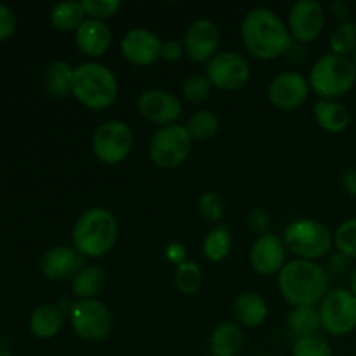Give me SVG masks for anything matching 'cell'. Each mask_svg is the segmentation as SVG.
Returning <instances> with one entry per match:
<instances>
[{
  "label": "cell",
  "instance_id": "cell-1",
  "mask_svg": "<svg viewBox=\"0 0 356 356\" xmlns=\"http://www.w3.org/2000/svg\"><path fill=\"white\" fill-rule=\"evenodd\" d=\"M242 40L249 54L263 61L287 54L294 45L289 28L266 7H256L243 17Z\"/></svg>",
  "mask_w": 356,
  "mask_h": 356
},
{
  "label": "cell",
  "instance_id": "cell-2",
  "mask_svg": "<svg viewBox=\"0 0 356 356\" xmlns=\"http://www.w3.org/2000/svg\"><path fill=\"white\" fill-rule=\"evenodd\" d=\"M278 289L292 306H315L329 292V275L315 261H289L278 273Z\"/></svg>",
  "mask_w": 356,
  "mask_h": 356
},
{
  "label": "cell",
  "instance_id": "cell-3",
  "mask_svg": "<svg viewBox=\"0 0 356 356\" xmlns=\"http://www.w3.org/2000/svg\"><path fill=\"white\" fill-rule=\"evenodd\" d=\"M118 222L108 209L92 207L83 212L73 226V249L83 257H103L113 249Z\"/></svg>",
  "mask_w": 356,
  "mask_h": 356
},
{
  "label": "cell",
  "instance_id": "cell-4",
  "mask_svg": "<svg viewBox=\"0 0 356 356\" xmlns=\"http://www.w3.org/2000/svg\"><path fill=\"white\" fill-rule=\"evenodd\" d=\"M72 94L90 110H104L117 99L118 83L113 72L101 63H82L73 72Z\"/></svg>",
  "mask_w": 356,
  "mask_h": 356
},
{
  "label": "cell",
  "instance_id": "cell-5",
  "mask_svg": "<svg viewBox=\"0 0 356 356\" xmlns=\"http://www.w3.org/2000/svg\"><path fill=\"white\" fill-rule=\"evenodd\" d=\"M308 82L316 96L334 101L355 86L356 68L348 56L325 54L313 65Z\"/></svg>",
  "mask_w": 356,
  "mask_h": 356
},
{
  "label": "cell",
  "instance_id": "cell-6",
  "mask_svg": "<svg viewBox=\"0 0 356 356\" xmlns=\"http://www.w3.org/2000/svg\"><path fill=\"white\" fill-rule=\"evenodd\" d=\"M282 240L287 250L298 256V259L306 261L327 256L332 247L329 228L316 219H296L285 228Z\"/></svg>",
  "mask_w": 356,
  "mask_h": 356
},
{
  "label": "cell",
  "instance_id": "cell-7",
  "mask_svg": "<svg viewBox=\"0 0 356 356\" xmlns=\"http://www.w3.org/2000/svg\"><path fill=\"white\" fill-rule=\"evenodd\" d=\"M193 139L186 131V125L172 124L159 129L149 141V159L156 167L176 169L190 155Z\"/></svg>",
  "mask_w": 356,
  "mask_h": 356
},
{
  "label": "cell",
  "instance_id": "cell-8",
  "mask_svg": "<svg viewBox=\"0 0 356 356\" xmlns=\"http://www.w3.org/2000/svg\"><path fill=\"white\" fill-rule=\"evenodd\" d=\"M318 312L322 327L332 336H346L356 329V298L351 291H329Z\"/></svg>",
  "mask_w": 356,
  "mask_h": 356
},
{
  "label": "cell",
  "instance_id": "cell-9",
  "mask_svg": "<svg viewBox=\"0 0 356 356\" xmlns=\"http://www.w3.org/2000/svg\"><path fill=\"white\" fill-rule=\"evenodd\" d=\"M70 323L79 337L86 341H103L110 334L113 318L106 306L97 299L76 301L70 306Z\"/></svg>",
  "mask_w": 356,
  "mask_h": 356
},
{
  "label": "cell",
  "instance_id": "cell-10",
  "mask_svg": "<svg viewBox=\"0 0 356 356\" xmlns=\"http://www.w3.org/2000/svg\"><path fill=\"white\" fill-rule=\"evenodd\" d=\"M132 149V131L122 120H108L92 136V153L104 163H120Z\"/></svg>",
  "mask_w": 356,
  "mask_h": 356
},
{
  "label": "cell",
  "instance_id": "cell-11",
  "mask_svg": "<svg viewBox=\"0 0 356 356\" xmlns=\"http://www.w3.org/2000/svg\"><path fill=\"white\" fill-rule=\"evenodd\" d=\"M205 76L211 83L222 90H238L249 82L250 65L242 54L232 51L218 52L207 63Z\"/></svg>",
  "mask_w": 356,
  "mask_h": 356
},
{
  "label": "cell",
  "instance_id": "cell-12",
  "mask_svg": "<svg viewBox=\"0 0 356 356\" xmlns=\"http://www.w3.org/2000/svg\"><path fill=\"white\" fill-rule=\"evenodd\" d=\"M325 24V10L322 3L315 0H299L292 6L289 14V31L299 44H309L315 40Z\"/></svg>",
  "mask_w": 356,
  "mask_h": 356
},
{
  "label": "cell",
  "instance_id": "cell-13",
  "mask_svg": "<svg viewBox=\"0 0 356 356\" xmlns=\"http://www.w3.org/2000/svg\"><path fill=\"white\" fill-rule=\"evenodd\" d=\"M285 257H287V247L284 240L273 233H264L257 236L249 254L252 270L263 277L280 273L287 264Z\"/></svg>",
  "mask_w": 356,
  "mask_h": 356
},
{
  "label": "cell",
  "instance_id": "cell-14",
  "mask_svg": "<svg viewBox=\"0 0 356 356\" xmlns=\"http://www.w3.org/2000/svg\"><path fill=\"white\" fill-rule=\"evenodd\" d=\"M219 38L221 35H219L218 24L202 17L188 26L183 44L184 52L193 63H209L218 54Z\"/></svg>",
  "mask_w": 356,
  "mask_h": 356
},
{
  "label": "cell",
  "instance_id": "cell-15",
  "mask_svg": "<svg viewBox=\"0 0 356 356\" xmlns=\"http://www.w3.org/2000/svg\"><path fill=\"white\" fill-rule=\"evenodd\" d=\"M309 82L298 72H285L275 76L268 87V97L278 110H294L306 101Z\"/></svg>",
  "mask_w": 356,
  "mask_h": 356
},
{
  "label": "cell",
  "instance_id": "cell-16",
  "mask_svg": "<svg viewBox=\"0 0 356 356\" xmlns=\"http://www.w3.org/2000/svg\"><path fill=\"white\" fill-rule=\"evenodd\" d=\"M138 110L148 122L165 127V125L176 124V120L183 113V104L174 94L152 89L139 96Z\"/></svg>",
  "mask_w": 356,
  "mask_h": 356
},
{
  "label": "cell",
  "instance_id": "cell-17",
  "mask_svg": "<svg viewBox=\"0 0 356 356\" xmlns=\"http://www.w3.org/2000/svg\"><path fill=\"white\" fill-rule=\"evenodd\" d=\"M120 51L132 65L148 66L162 58V40L146 28H134L124 35Z\"/></svg>",
  "mask_w": 356,
  "mask_h": 356
},
{
  "label": "cell",
  "instance_id": "cell-18",
  "mask_svg": "<svg viewBox=\"0 0 356 356\" xmlns=\"http://www.w3.org/2000/svg\"><path fill=\"white\" fill-rule=\"evenodd\" d=\"M83 256H80L72 247H52L42 256L40 270L45 278L49 280H63L73 273H79L82 270Z\"/></svg>",
  "mask_w": 356,
  "mask_h": 356
},
{
  "label": "cell",
  "instance_id": "cell-19",
  "mask_svg": "<svg viewBox=\"0 0 356 356\" xmlns=\"http://www.w3.org/2000/svg\"><path fill=\"white\" fill-rule=\"evenodd\" d=\"M76 47L89 58H99L110 49L111 31L106 23L99 19H86L75 31Z\"/></svg>",
  "mask_w": 356,
  "mask_h": 356
},
{
  "label": "cell",
  "instance_id": "cell-20",
  "mask_svg": "<svg viewBox=\"0 0 356 356\" xmlns=\"http://www.w3.org/2000/svg\"><path fill=\"white\" fill-rule=\"evenodd\" d=\"M63 322H65L63 309L58 305L45 302L33 309L28 327H30V332L38 339H51L61 330Z\"/></svg>",
  "mask_w": 356,
  "mask_h": 356
},
{
  "label": "cell",
  "instance_id": "cell-21",
  "mask_svg": "<svg viewBox=\"0 0 356 356\" xmlns=\"http://www.w3.org/2000/svg\"><path fill=\"white\" fill-rule=\"evenodd\" d=\"M313 115H315L316 122L320 127L327 132H337L346 131L350 125V110L344 106L343 103L330 99H320L313 104Z\"/></svg>",
  "mask_w": 356,
  "mask_h": 356
},
{
  "label": "cell",
  "instance_id": "cell-22",
  "mask_svg": "<svg viewBox=\"0 0 356 356\" xmlns=\"http://www.w3.org/2000/svg\"><path fill=\"white\" fill-rule=\"evenodd\" d=\"M233 313L240 325L257 327L266 320L268 305L257 292H243L233 305Z\"/></svg>",
  "mask_w": 356,
  "mask_h": 356
},
{
  "label": "cell",
  "instance_id": "cell-23",
  "mask_svg": "<svg viewBox=\"0 0 356 356\" xmlns=\"http://www.w3.org/2000/svg\"><path fill=\"white\" fill-rule=\"evenodd\" d=\"M108 285L106 271L97 266L82 268L79 273L73 277L72 291L79 298V301H90L97 296L103 294Z\"/></svg>",
  "mask_w": 356,
  "mask_h": 356
},
{
  "label": "cell",
  "instance_id": "cell-24",
  "mask_svg": "<svg viewBox=\"0 0 356 356\" xmlns=\"http://www.w3.org/2000/svg\"><path fill=\"white\" fill-rule=\"evenodd\" d=\"M243 346V332L240 325L225 322L214 329L211 336L212 356H235Z\"/></svg>",
  "mask_w": 356,
  "mask_h": 356
},
{
  "label": "cell",
  "instance_id": "cell-25",
  "mask_svg": "<svg viewBox=\"0 0 356 356\" xmlns=\"http://www.w3.org/2000/svg\"><path fill=\"white\" fill-rule=\"evenodd\" d=\"M73 68L68 61H58L51 63L45 73V89L52 99H63L68 94H72V83H73Z\"/></svg>",
  "mask_w": 356,
  "mask_h": 356
},
{
  "label": "cell",
  "instance_id": "cell-26",
  "mask_svg": "<svg viewBox=\"0 0 356 356\" xmlns=\"http://www.w3.org/2000/svg\"><path fill=\"white\" fill-rule=\"evenodd\" d=\"M83 17H86V10H83L82 2H75V0L56 3L51 10V23L61 31H76L80 24L86 21Z\"/></svg>",
  "mask_w": 356,
  "mask_h": 356
},
{
  "label": "cell",
  "instance_id": "cell-27",
  "mask_svg": "<svg viewBox=\"0 0 356 356\" xmlns=\"http://www.w3.org/2000/svg\"><path fill=\"white\" fill-rule=\"evenodd\" d=\"M233 247V235L226 226H216L204 240V256L212 263L225 259Z\"/></svg>",
  "mask_w": 356,
  "mask_h": 356
},
{
  "label": "cell",
  "instance_id": "cell-28",
  "mask_svg": "<svg viewBox=\"0 0 356 356\" xmlns=\"http://www.w3.org/2000/svg\"><path fill=\"white\" fill-rule=\"evenodd\" d=\"M320 325H322V320H320V312L315 306H298L289 315V327L294 336H298V339L315 336Z\"/></svg>",
  "mask_w": 356,
  "mask_h": 356
},
{
  "label": "cell",
  "instance_id": "cell-29",
  "mask_svg": "<svg viewBox=\"0 0 356 356\" xmlns=\"http://www.w3.org/2000/svg\"><path fill=\"white\" fill-rule=\"evenodd\" d=\"M186 131L193 141H209L219 131V118L214 111L200 110L188 120Z\"/></svg>",
  "mask_w": 356,
  "mask_h": 356
},
{
  "label": "cell",
  "instance_id": "cell-30",
  "mask_svg": "<svg viewBox=\"0 0 356 356\" xmlns=\"http://www.w3.org/2000/svg\"><path fill=\"white\" fill-rule=\"evenodd\" d=\"M202 275L200 266L193 261H184L176 270V287L181 294L191 296L197 294L202 287Z\"/></svg>",
  "mask_w": 356,
  "mask_h": 356
},
{
  "label": "cell",
  "instance_id": "cell-31",
  "mask_svg": "<svg viewBox=\"0 0 356 356\" xmlns=\"http://www.w3.org/2000/svg\"><path fill=\"white\" fill-rule=\"evenodd\" d=\"M330 49L332 54L348 56L356 49V24L351 21H343L330 35Z\"/></svg>",
  "mask_w": 356,
  "mask_h": 356
},
{
  "label": "cell",
  "instance_id": "cell-32",
  "mask_svg": "<svg viewBox=\"0 0 356 356\" xmlns=\"http://www.w3.org/2000/svg\"><path fill=\"white\" fill-rule=\"evenodd\" d=\"M334 243L339 254H343L348 259H356V218L348 219L336 229Z\"/></svg>",
  "mask_w": 356,
  "mask_h": 356
},
{
  "label": "cell",
  "instance_id": "cell-33",
  "mask_svg": "<svg viewBox=\"0 0 356 356\" xmlns=\"http://www.w3.org/2000/svg\"><path fill=\"white\" fill-rule=\"evenodd\" d=\"M292 356H332V350L323 337L306 336L296 341Z\"/></svg>",
  "mask_w": 356,
  "mask_h": 356
},
{
  "label": "cell",
  "instance_id": "cell-34",
  "mask_svg": "<svg viewBox=\"0 0 356 356\" xmlns=\"http://www.w3.org/2000/svg\"><path fill=\"white\" fill-rule=\"evenodd\" d=\"M211 80L205 75L197 73V75L188 76L183 86V94L186 97V101H190V103H204L209 97V94H211Z\"/></svg>",
  "mask_w": 356,
  "mask_h": 356
},
{
  "label": "cell",
  "instance_id": "cell-35",
  "mask_svg": "<svg viewBox=\"0 0 356 356\" xmlns=\"http://www.w3.org/2000/svg\"><path fill=\"white\" fill-rule=\"evenodd\" d=\"M82 7L86 16L90 19L103 21L104 17H111L120 9V0H82Z\"/></svg>",
  "mask_w": 356,
  "mask_h": 356
},
{
  "label": "cell",
  "instance_id": "cell-36",
  "mask_svg": "<svg viewBox=\"0 0 356 356\" xmlns=\"http://www.w3.org/2000/svg\"><path fill=\"white\" fill-rule=\"evenodd\" d=\"M200 212L209 221H221V218L225 216V204H222L221 197L214 191H205L200 197Z\"/></svg>",
  "mask_w": 356,
  "mask_h": 356
},
{
  "label": "cell",
  "instance_id": "cell-37",
  "mask_svg": "<svg viewBox=\"0 0 356 356\" xmlns=\"http://www.w3.org/2000/svg\"><path fill=\"white\" fill-rule=\"evenodd\" d=\"M16 31V16L7 6L0 3V40L13 37Z\"/></svg>",
  "mask_w": 356,
  "mask_h": 356
},
{
  "label": "cell",
  "instance_id": "cell-38",
  "mask_svg": "<svg viewBox=\"0 0 356 356\" xmlns=\"http://www.w3.org/2000/svg\"><path fill=\"white\" fill-rule=\"evenodd\" d=\"M184 54V45L177 40H167L162 44V58L167 61H179Z\"/></svg>",
  "mask_w": 356,
  "mask_h": 356
},
{
  "label": "cell",
  "instance_id": "cell-39",
  "mask_svg": "<svg viewBox=\"0 0 356 356\" xmlns=\"http://www.w3.org/2000/svg\"><path fill=\"white\" fill-rule=\"evenodd\" d=\"M250 226H252L254 229H256L259 235H264V233H268V226H270V218H268V214L264 211H261V209H257V211H254L252 214H250Z\"/></svg>",
  "mask_w": 356,
  "mask_h": 356
},
{
  "label": "cell",
  "instance_id": "cell-40",
  "mask_svg": "<svg viewBox=\"0 0 356 356\" xmlns=\"http://www.w3.org/2000/svg\"><path fill=\"white\" fill-rule=\"evenodd\" d=\"M167 257L174 261V263H177V266H179L181 263H184V247L179 245V243H172L167 249Z\"/></svg>",
  "mask_w": 356,
  "mask_h": 356
},
{
  "label": "cell",
  "instance_id": "cell-41",
  "mask_svg": "<svg viewBox=\"0 0 356 356\" xmlns=\"http://www.w3.org/2000/svg\"><path fill=\"white\" fill-rule=\"evenodd\" d=\"M344 188H346V191L350 195H353L356 198V167L353 169L348 170L346 174H344Z\"/></svg>",
  "mask_w": 356,
  "mask_h": 356
},
{
  "label": "cell",
  "instance_id": "cell-42",
  "mask_svg": "<svg viewBox=\"0 0 356 356\" xmlns=\"http://www.w3.org/2000/svg\"><path fill=\"white\" fill-rule=\"evenodd\" d=\"M330 10H332V14L337 19H341V23H343V21H348L346 17L348 14H350V7L344 2H334L332 6H330Z\"/></svg>",
  "mask_w": 356,
  "mask_h": 356
},
{
  "label": "cell",
  "instance_id": "cell-43",
  "mask_svg": "<svg viewBox=\"0 0 356 356\" xmlns=\"http://www.w3.org/2000/svg\"><path fill=\"white\" fill-rule=\"evenodd\" d=\"M289 59H291V61H294V63H301V61H305L306 59V51H305V47H302V44L301 45H292L291 49H289Z\"/></svg>",
  "mask_w": 356,
  "mask_h": 356
},
{
  "label": "cell",
  "instance_id": "cell-44",
  "mask_svg": "<svg viewBox=\"0 0 356 356\" xmlns=\"http://www.w3.org/2000/svg\"><path fill=\"white\" fill-rule=\"evenodd\" d=\"M350 285H351V292H353V296L356 298V268L353 270V273H351Z\"/></svg>",
  "mask_w": 356,
  "mask_h": 356
},
{
  "label": "cell",
  "instance_id": "cell-45",
  "mask_svg": "<svg viewBox=\"0 0 356 356\" xmlns=\"http://www.w3.org/2000/svg\"><path fill=\"white\" fill-rule=\"evenodd\" d=\"M0 356H14V355H10L9 351H6V350H0Z\"/></svg>",
  "mask_w": 356,
  "mask_h": 356
},
{
  "label": "cell",
  "instance_id": "cell-46",
  "mask_svg": "<svg viewBox=\"0 0 356 356\" xmlns=\"http://www.w3.org/2000/svg\"><path fill=\"white\" fill-rule=\"evenodd\" d=\"M351 61H353V65H355V68H356V49L353 51V59H351Z\"/></svg>",
  "mask_w": 356,
  "mask_h": 356
}]
</instances>
